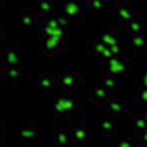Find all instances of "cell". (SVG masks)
I'll use <instances>...</instances> for the list:
<instances>
[{"label": "cell", "instance_id": "1", "mask_svg": "<svg viewBox=\"0 0 147 147\" xmlns=\"http://www.w3.org/2000/svg\"><path fill=\"white\" fill-rule=\"evenodd\" d=\"M78 108V100L74 93H61L54 98L53 111L55 116L67 118L72 116Z\"/></svg>", "mask_w": 147, "mask_h": 147}, {"label": "cell", "instance_id": "2", "mask_svg": "<svg viewBox=\"0 0 147 147\" xmlns=\"http://www.w3.org/2000/svg\"><path fill=\"white\" fill-rule=\"evenodd\" d=\"M101 67L106 71V75L117 76L118 74H123L131 69L132 59L125 55H116L108 60H102Z\"/></svg>", "mask_w": 147, "mask_h": 147}, {"label": "cell", "instance_id": "3", "mask_svg": "<svg viewBox=\"0 0 147 147\" xmlns=\"http://www.w3.org/2000/svg\"><path fill=\"white\" fill-rule=\"evenodd\" d=\"M86 10L87 9L84 6L83 1L79 0L64 1L61 5V15L67 21L84 22L86 16Z\"/></svg>", "mask_w": 147, "mask_h": 147}, {"label": "cell", "instance_id": "4", "mask_svg": "<svg viewBox=\"0 0 147 147\" xmlns=\"http://www.w3.org/2000/svg\"><path fill=\"white\" fill-rule=\"evenodd\" d=\"M67 41H62L52 37H41L39 36V45L38 52L41 55H52L55 53H60L62 48L65 46Z\"/></svg>", "mask_w": 147, "mask_h": 147}, {"label": "cell", "instance_id": "5", "mask_svg": "<svg viewBox=\"0 0 147 147\" xmlns=\"http://www.w3.org/2000/svg\"><path fill=\"white\" fill-rule=\"evenodd\" d=\"M103 105H105V108H106L108 115L116 119H118V117H122L126 113V106L123 105L116 95L109 94V96L106 99Z\"/></svg>", "mask_w": 147, "mask_h": 147}, {"label": "cell", "instance_id": "6", "mask_svg": "<svg viewBox=\"0 0 147 147\" xmlns=\"http://www.w3.org/2000/svg\"><path fill=\"white\" fill-rule=\"evenodd\" d=\"M21 51L16 45L7 46L2 51V65L3 67H13L18 65L21 62Z\"/></svg>", "mask_w": 147, "mask_h": 147}, {"label": "cell", "instance_id": "7", "mask_svg": "<svg viewBox=\"0 0 147 147\" xmlns=\"http://www.w3.org/2000/svg\"><path fill=\"white\" fill-rule=\"evenodd\" d=\"M70 138L76 145V147H84L86 144V126L85 124L79 121L77 122L72 129L70 130Z\"/></svg>", "mask_w": 147, "mask_h": 147}, {"label": "cell", "instance_id": "8", "mask_svg": "<svg viewBox=\"0 0 147 147\" xmlns=\"http://www.w3.org/2000/svg\"><path fill=\"white\" fill-rule=\"evenodd\" d=\"M118 5V8H117V21L121 25L125 26L130 21L133 20V7H132V3H129V2H123V3H119V2H116Z\"/></svg>", "mask_w": 147, "mask_h": 147}, {"label": "cell", "instance_id": "9", "mask_svg": "<svg viewBox=\"0 0 147 147\" xmlns=\"http://www.w3.org/2000/svg\"><path fill=\"white\" fill-rule=\"evenodd\" d=\"M55 80H56V86H60L63 90L70 91L76 88L78 84V76L75 72H65L55 77Z\"/></svg>", "mask_w": 147, "mask_h": 147}, {"label": "cell", "instance_id": "10", "mask_svg": "<svg viewBox=\"0 0 147 147\" xmlns=\"http://www.w3.org/2000/svg\"><path fill=\"white\" fill-rule=\"evenodd\" d=\"M54 139L56 147H69V144L71 141L70 131L64 125H57L54 131Z\"/></svg>", "mask_w": 147, "mask_h": 147}, {"label": "cell", "instance_id": "11", "mask_svg": "<svg viewBox=\"0 0 147 147\" xmlns=\"http://www.w3.org/2000/svg\"><path fill=\"white\" fill-rule=\"evenodd\" d=\"M118 130L117 119L107 115L101 121V132L102 136H114Z\"/></svg>", "mask_w": 147, "mask_h": 147}, {"label": "cell", "instance_id": "12", "mask_svg": "<svg viewBox=\"0 0 147 147\" xmlns=\"http://www.w3.org/2000/svg\"><path fill=\"white\" fill-rule=\"evenodd\" d=\"M100 41L108 48L111 46L118 45V34L117 32L111 28H103L101 32V39Z\"/></svg>", "mask_w": 147, "mask_h": 147}, {"label": "cell", "instance_id": "13", "mask_svg": "<svg viewBox=\"0 0 147 147\" xmlns=\"http://www.w3.org/2000/svg\"><path fill=\"white\" fill-rule=\"evenodd\" d=\"M37 85L41 90H52L56 87L55 76L52 74H44L40 72L37 78Z\"/></svg>", "mask_w": 147, "mask_h": 147}, {"label": "cell", "instance_id": "14", "mask_svg": "<svg viewBox=\"0 0 147 147\" xmlns=\"http://www.w3.org/2000/svg\"><path fill=\"white\" fill-rule=\"evenodd\" d=\"M37 14L44 17H51L55 14V6L49 0H42L37 2Z\"/></svg>", "mask_w": 147, "mask_h": 147}, {"label": "cell", "instance_id": "15", "mask_svg": "<svg viewBox=\"0 0 147 147\" xmlns=\"http://www.w3.org/2000/svg\"><path fill=\"white\" fill-rule=\"evenodd\" d=\"M21 24L26 26H32L39 24V15L36 10L32 9H25L21 14Z\"/></svg>", "mask_w": 147, "mask_h": 147}, {"label": "cell", "instance_id": "16", "mask_svg": "<svg viewBox=\"0 0 147 147\" xmlns=\"http://www.w3.org/2000/svg\"><path fill=\"white\" fill-rule=\"evenodd\" d=\"M3 77L6 78V80H8L10 83H18L22 78V70H21L20 65L5 67Z\"/></svg>", "mask_w": 147, "mask_h": 147}, {"label": "cell", "instance_id": "17", "mask_svg": "<svg viewBox=\"0 0 147 147\" xmlns=\"http://www.w3.org/2000/svg\"><path fill=\"white\" fill-rule=\"evenodd\" d=\"M39 133V127L36 122H25L21 127V134L23 138H36Z\"/></svg>", "mask_w": 147, "mask_h": 147}, {"label": "cell", "instance_id": "18", "mask_svg": "<svg viewBox=\"0 0 147 147\" xmlns=\"http://www.w3.org/2000/svg\"><path fill=\"white\" fill-rule=\"evenodd\" d=\"M109 92H107L103 87L96 86L91 90V100L94 105H100L106 101V99L109 96Z\"/></svg>", "mask_w": 147, "mask_h": 147}, {"label": "cell", "instance_id": "19", "mask_svg": "<svg viewBox=\"0 0 147 147\" xmlns=\"http://www.w3.org/2000/svg\"><path fill=\"white\" fill-rule=\"evenodd\" d=\"M125 31L127 34L131 36H137V34H142L144 30H145V25L142 23H140L139 21H136V20H132L130 21L125 26H124Z\"/></svg>", "mask_w": 147, "mask_h": 147}, {"label": "cell", "instance_id": "20", "mask_svg": "<svg viewBox=\"0 0 147 147\" xmlns=\"http://www.w3.org/2000/svg\"><path fill=\"white\" fill-rule=\"evenodd\" d=\"M131 45L137 52H145L147 47V40L144 34H137V36H131Z\"/></svg>", "mask_w": 147, "mask_h": 147}, {"label": "cell", "instance_id": "21", "mask_svg": "<svg viewBox=\"0 0 147 147\" xmlns=\"http://www.w3.org/2000/svg\"><path fill=\"white\" fill-rule=\"evenodd\" d=\"M117 77L116 76H111V75H105L101 79V87H103L107 92H113L116 86H117Z\"/></svg>", "mask_w": 147, "mask_h": 147}, {"label": "cell", "instance_id": "22", "mask_svg": "<svg viewBox=\"0 0 147 147\" xmlns=\"http://www.w3.org/2000/svg\"><path fill=\"white\" fill-rule=\"evenodd\" d=\"M133 127L138 133H142V132H147V122H146V116L145 114H142L141 116H136L133 118Z\"/></svg>", "mask_w": 147, "mask_h": 147}, {"label": "cell", "instance_id": "23", "mask_svg": "<svg viewBox=\"0 0 147 147\" xmlns=\"http://www.w3.org/2000/svg\"><path fill=\"white\" fill-rule=\"evenodd\" d=\"M147 100V87L138 86L134 92V101L138 106H145Z\"/></svg>", "mask_w": 147, "mask_h": 147}, {"label": "cell", "instance_id": "24", "mask_svg": "<svg viewBox=\"0 0 147 147\" xmlns=\"http://www.w3.org/2000/svg\"><path fill=\"white\" fill-rule=\"evenodd\" d=\"M106 48V46L100 41V40H94L91 44H88L87 46V52L94 56H100L101 53L103 52V49Z\"/></svg>", "mask_w": 147, "mask_h": 147}, {"label": "cell", "instance_id": "25", "mask_svg": "<svg viewBox=\"0 0 147 147\" xmlns=\"http://www.w3.org/2000/svg\"><path fill=\"white\" fill-rule=\"evenodd\" d=\"M84 6L86 9H99L106 5L105 1H99V0H92V1H83Z\"/></svg>", "mask_w": 147, "mask_h": 147}, {"label": "cell", "instance_id": "26", "mask_svg": "<svg viewBox=\"0 0 147 147\" xmlns=\"http://www.w3.org/2000/svg\"><path fill=\"white\" fill-rule=\"evenodd\" d=\"M134 146H136V142L131 138H127V137L121 138L117 144V147H134Z\"/></svg>", "mask_w": 147, "mask_h": 147}, {"label": "cell", "instance_id": "27", "mask_svg": "<svg viewBox=\"0 0 147 147\" xmlns=\"http://www.w3.org/2000/svg\"><path fill=\"white\" fill-rule=\"evenodd\" d=\"M138 142L142 144V145H147V132H142V133H138Z\"/></svg>", "mask_w": 147, "mask_h": 147}, {"label": "cell", "instance_id": "28", "mask_svg": "<svg viewBox=\"0 0 147 147\" xmlns=\"http://www.w3.org/2000/svg\"><path fill=\"white\" fill-rule=\"evenodd\" d=\"M100 56L102 57V60H108V59H110V57H113L114 55H113V54L110 53V51H109V49H108V48L106 47V48L103 49V52L101 53V55H100Z\"/></svg>", "mask_w": 147, "mask_h": 147}, {"label": "cell", "instance_id": "29", "mask_svg": "<svg viewBox=\"0 0 147 147\" xmlns=\"http://www.w3.org/2000/svg\"><path fill=\"white\" fill-rule=\"evenodd\" d=\"M139 86H142V87H147V76L145 72H142L140 75V78H139Z\"/></svg>", "mask_w": 147, "mask_h": 147}, {"label": "cell", "instance_id": "30", "mask_svg": "<svg viewBox=\"0 0 147 147\" xmlns=\"http://www.w3.org/2000/svg\"><path fill=\"white\" fill-rule=\"evenodd\" d=\"M3 69H5V67H3L2 64H0V80H1L2 77H3Z\"/></svg>", "mask_w": 147, "mask_h": 147}, {"label": "cell", "instance_id": "31", "mask_svg": "<svg viewBox=\"0 0 147 147\" xmlns=\"http://www.w3.org/2000/svg\"><path fill=\"white\" fill-rule=\"evenodd\" d=\"M2 37H3V28L0 26V40L2 39Z\"/></svg>", "mask_w": 147, "mask_h": 147}, {"label": "cell", "instance_id": "32", "mask_svg": "<svg viewBox=\"0 0 147 147\" xmlns=\"http://www.w3.org/2000/svg\"><path fill=\"white\" fill-rule=\"evenodd\" d=\"M134 147H147V145H142V144H136V146Z\"/></svg>", "mask_w": 147, "mask_h": 147}, {"label": "cell", "instance_id": "33", "mask_svg": "<svg viewBox=\"0 0 147 147\" xmlns=\"http://www.w3.org/2000/svg\"><path fill=\"white\" fill-rule=\"evenodd\" d=\"M0 147H5V145H3V141H2V139L0 138Z\"/></svg>", "mask_w": 147, "mask_h": 147}]
</instances>
